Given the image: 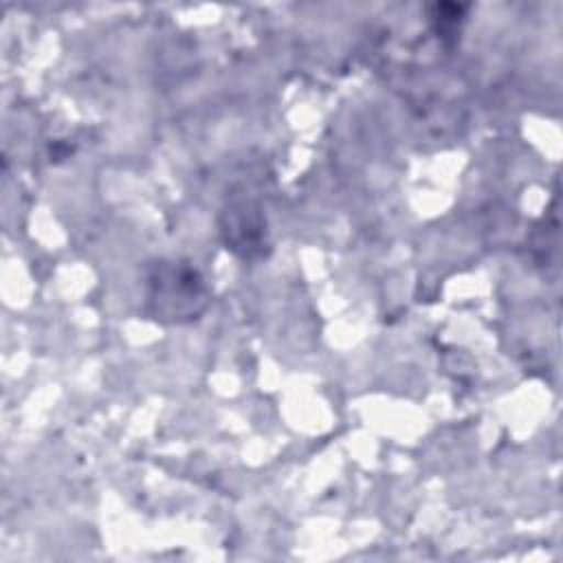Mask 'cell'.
<instances>
[{"label":"cell","instance_id":"6da1fadb","mask_svg":"<svg viewBox=\"0 0 563 563\" xmlns=\"http://www.w3.org/2000/svg\"><path fill=\"white\" fill-rule=\"evenodd\" d=\"M152 284V301L158 306L156 314H165L172 319L198 314L207 301L202 282L191 268L183 271L176 266H163Z\"/></svg>","mask_w":563,"mask_h":563}]
</instances>
